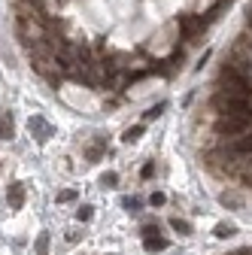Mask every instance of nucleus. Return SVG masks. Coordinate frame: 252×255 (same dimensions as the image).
Instances as JSON below:
<instances>
[{"label": "nucleus", "instance_id": "obj_15", "mask_svg": "<svg viewBox=\"0 0 252 255\" xmlns=\"http://www.w3.org/2000/svg\"><path fill=\"white\" fill-rule=\"evenodd\" d=\"M91 216H94V213H91V207H88V203L76 210V219H79V222H91Z\"/></svg>", "mask_w": 252, "mask_h": 255}, {"label": "nucleus", "instance_id": "obj_3", "mask_svg": "<svg viewBox=\"0 0 252 255\" xmlns=\"http://www.w3.org/2000/svg\"><path fill=\"white\" fill-rule=\"evenodd\" d=\"M28 128H31V134H34L40 143H46L49 137H52V128H49V122H46L43 116H34V119L28 122Z\"/></svg>", "mask_w": 252, "mask_h": 255}, {"label": "nucleus", "instance_id": "obj_13", "mask_svg": "<svg viewBox=\"0 0 252 255\" xmlns=\"http://www.w3.org/2000/svg\"><path fill=\"white\" fill-rule=\"evenodd\" d=\"M119 183V173H104V176H100V186H107V189H113Z\"/></svg>", "mask_w": 252, "mask_h": 255}, {"label": "nucleus", "instance_id": "obj_1", "mask_svg": "<svg viewBox=\"0 0 252 255\" xmlns=\"http://www.w3.org/2000/svg\"><path fill=\"white\" fill-rule=\"evenodd\" d=\"M246 131H252V107L243 113H234V116H216V122H213V134L219 140H234Z\"/></svg>", "mask_w": 252, "mask_h": 255}, {"label": "nucleus", "instance_id": "obj_5", "mask_svg": "<svg viewBox=\"0 0 252 255\" xmlns=\"http://www.w3.org/2000/svg\"><path fill=\"white\" fill-rule=\"evenodd\" d=\"M15 128H12V113L9 110H0V140H12Z\"/></svg>", "mask_w": 252, "mask_h": 255}, {"label": "nucleus", "instance_id": "obj_6", "mask_svg": "<svg viewBox=\"0 0 252 255\" xmlns=\"http://www.w3.org/2000/svg\"><path fill=\"white\" fill-rule=\"evenodd\" d=\"M219 203H222V207H228V210H240L243 207V197L234 194V191H222L219 194Z\"/></svg>", "mask_w": 252, "mask_h": 255}, {"label": "nucleus", "instance_id": "obj_12", "mask_svg": "<svg viewBox=\"0 0 252 255\" xmlns=\"http://www.w3.org/2000/svg\"><path fill=\"white\" fill-rule=\"evenodd\" d=\"M140 176H143V180H152V176H155V164H152V161H146V164L140 167Z\"/></svg>", "mask_w": 252, "mask_h": 255}, {"label": "nucleus", "instance_id": "obj_14", "mask_svg": "<svg viewBox=\"0 0 252 255\" xmlns=\"http://www.w3.org/2000/svg\"><path fill=\"white\" fill-rule=\"evenodd\" d=\"M70 200H76V191H73V189L58 191V203H70Z\"/></svg>", "mask_w": 252, "mask_h": 255}, {"label": "nucleus", "instance_id": "obj_2", "mask_svg": "<svg viewBox=\"0 0 252 255\" xmlns=\"http://www.w3.org/2000/svg\"><path fill=\"white\" fill-rule=\"evenodd\" d=\"M143 246H146V252H161V249H167V240L158 237V225H146L143 228Z\"/></svg>", "mask_w": 252, "mask_h": 255}, {"label": "nucleus", "instance_id": "obj_10", "mask_svg": "<svg viewBox=\"0 0 252 255\" xmlns=\"http://www.w3.org/2000/svg\"><path fill=\"white\" fill-rule=\"evenodd\" d=\"M164 110H167V104H164V100H161V104H155V107H149V110L143 113V122H152V119H158Z\"/></svg>", "mask_w": 252, "mask_h": 255}, {"label": "nucleus", "instance_id": "obj_18", "mask_svg": "<svg viewBox=\"0 0 252 255\" xmlns=\"http://www.w3.org/2000/svg\"><path fill=\"white\" fill-rule=\"evenodd\" d=\"M237 255H252V249H240V252H237Z\"/></svg>", "mask_w": 252, "mask_h": 255}, {"label": "nucleus", "instance_id": "obj_11", "mask_svg": "<svg viewBox=\"0 0 252 255\" xmlns=\"http://www.w3.org/2000/svg\"><path fill=\"white\" fill-rule=\"evenodd\" d=\"M49 252V234H40L37 237V255H46Z\"/></svg>", "mask_w": 252, "mask_h": 255}, {"label": "nucleus", "instance_id": "obj_9", "mask_svg": "<svg viewBox=\"0 0 252 255\" xmlns=\"http://www.w3.org/2000/svg\"><path fill=\"white\" fill-rule=\"evenodd\" d=\"M140 137H143V125H134V128H128V131L122 134V140H125V143H137Z\"/></svg>", "mask_w": 252, "mask_h": 255}, {"label": "nucleus", "instance_id": "obj_8", "mask_svg": "<svg viewBox=\"0 0 252 255\" xmlns=\"http://www.w3.org/2000/svg\"><path fill=\"white\" fill-rule=\"evenodd\" d=\"M234 234H237V225H225V222L216 225V237H219V240H228V237H234Z\"/></svg>", "mask_w": 252, "mask_h": 255}, {"label": "nucleus", "instance_id": "obj_16", "mask_svg": "<svg viewBox=\"0 0 252 255\" xmlns=\"http://www.w3.org/2000/svg\"><path fill=\"white\" fill-rule=\"evenodd\" d=\"M140 203H143L140 197H125V207H128L131 213H137V210H140Z\"/></svg>", "mask_w": 252, "mask_h": 255}, {"label": "nucleus", "instance_id": "obj_4", "mask_svg": "<svg viewBox=\"0 0 252 255\" xmlns=\"http://www.w3.org/2000/svg\"><path fill=\"white\" fill-rule=\"evenodd\" d=\"M6 203L12 210H18L21 203H24V189H21V183H12L9 189H6Z\"/></svg>", "mask_w": 252, "mask_h": 255}, {"label": "nucleus", "instance_id": "obj_17", "mask_svg": "<svg viewBox=\"0 0 252 255\" xmlns=\"http://www.w3.org/2000/svg\"><path fill=\"white\" fill-rule=\"evenodd\" d=\"M149 203H152V207H161V203H164V194H161V191H155L152 197H149Z\"/></svg>", "mask_w": 252, "mask_h": 255}, {"label": "nucleus", "instance_id": "obj_7", "mask_svg": "<svg viewBox=\"0 0 252 255\" xmlns=\"http://www.w3.org/2000/svg\"><path fill=\"white\" fill-rule=\"evenodd\" d=\"M170 228H173L176 234H191V225H189L186 219H180V216H173V219H170Z\"/></svg>", "mask_w": 252, "mask_h": 255}]
</instances>
